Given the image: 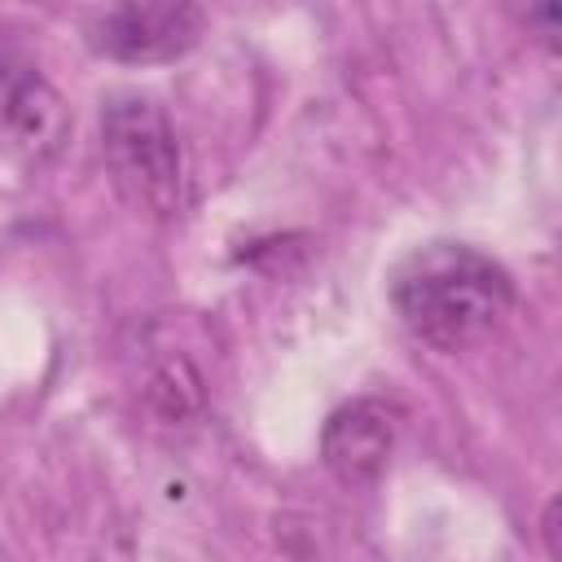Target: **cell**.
<instances>
[{
	"label": "cell",
	"mask_w": 562,
	"mask_h": 562,
	"mask_svg": "<svg viewBox=\"0 0 562 562\" xmlns=\"http://www.w3.org/2000/svg\"><path fill=\"white\" fill-rule=\"evenodd\" d=\"M391 303L426 347L470 351L509 316L514 281L474 246L426 241L391 272Z\"/></svg>",
	"instance_id": "obj_1"
},
{
	"label": "cell",
	"mask_w": 562,
	"mask_h": 562,
	"mask_svg": "<svg viewBox=\"0 0 562 562\" xmlns=\"http://www.w3.org/2000/svg\"><path fill=\"white\" fill-rule=\"evenodd\" d=\"M202 35V9L193 0H119L97 26L92 44L119 61H171Z\"/></svg>",
	"instance_id": "obj_3"
},
{
	"label": "cell",
	"mask_w": 562,
	"mask_h": 562,
	"mask_svg": "<svg viewBox=\"0 0 562 562\" xmlns=\"http://www.w3.org/2000/svg\"><path fill=\"white\" fill-rule=\"evenodd\" d=\"M558 509H562V501H549V509H544V553H549V558H562V527H558Z\"/></svg>",
	"instance_id": "obj_7"
},
{
	"label": "cell",
	"mask_w": 562,
	"mask_h": 562,
	"mask_svg": "<svg viewBox=\"0 0 562 562\" xmlns=\"http://www.w3.org/2000/svg\"><path fill=\"white\" fill-rule=\"evenodd\" d=\"M101 158L114 189L158 220L180 215L184 206V154L171 119L140 92H119L101 110Z\"/></svg>",
	"instance_id": "obj_2"
},
{
	"label": "cell",
	"mask_w": 562,
	"mask_h": 562,
	"mask_svg": "<svg viewBox=\"0 0 562 562\" xmlns=\"http://www.w3.org/2000/svg\"><path fill=\"white\" fill-rule=\"evenodd\" d=\"M395 439H400V408L360 395L329 413L321 430V461L342 487H369L386 474Z\"/></svg>",
	"instance_id": "obj_4"
},
{
	"label": "cell",
	"mask_w": 562,
	"mask_h": 562,
	"mask_svg": "<svg viewBox=\"0 0 562 562\" xmlns=\"http://www.w3.org/2000/svg\"><path fill=\"white\" fill-rule=\"evenodd\" d=\"M531 26H536L540 40L553 48V44H558V0H531Z\"/></svg>",
	"instance_id": "obj_6"
},
{
	"label": "cell",
	"mask_w": 562,
	"mask_h": 562,
	"mask_svg": "<svg viewBox=\"0 0 562 562\" xmlns=\"http://www.w3.org/2000/svg\"><path fill=\"white\" fill-rule=\"evenodd\" d=\"M66 127H70V119H66L57 88L48 79H40L31 66L0 53V136H4V145L18 149L22 158L40 162L61 145Z\"/></svg>",
	"instance_id": "obj_5"
}]
</instances>
